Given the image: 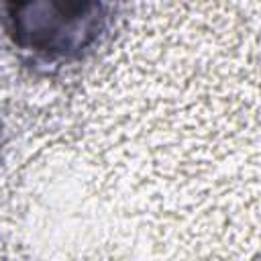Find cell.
<instances>
[{
	"instance_id": "1",
	"label": "cell",
	"mask_w": 261,
	"mask_h": 261,
	"mask_svg": "<svg viewBox=\"0 0 261 261\" xmlns=\"http://www.w3.org/2000/svg\"><path fill=\"white\" fill-rule=\"evenodd\" d=\"M102 0H4L6 31L14 45L45 57L86 49L102 27Z\"/></svg>"
}]
</instances>
